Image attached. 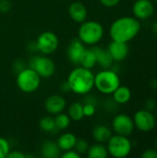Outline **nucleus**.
<instances>
[{"label": "nucleus", "instance_id": "39", "mask_svg": "<svg viewBox=\"0 0 157 158\" xmlns=\"http://www.w3.org/2000/svg\"><path fill=\"white\" fill-rule=\"evenodd\" d=\"M155 3H156V4H157V0H155Z\"/></svg>", "mask_w": 157, "mask_h": 158}, {"label": "nucleus", "instance_id": "15", "mask_svg": "<svg viewBox=\"0 0 157 158\" xmlns=\"http://www.w3.org/2000/svg\"><path fill=\"white\" fill-rule=\"evenodd\" d=\"M68 15L71 19L77 23H81L86 20L88 12L86 6L81 2H73L68 7Z\"/></svg>", "mask_w": 157, "mask_h": 158}, {"label": "nucleus", "instance_id": "27", "mask_svg": "<svg viewBox=\"0 0 157 158\" xmlns=\"http://www.w3.org/2000/svg\"><path fill=\"white\" fill-rule=\"evenodd\" d=\"M9 152H10V145L8 142L5 138L0 137V158H6Z\"/></svg>", "mask_w": 157, "mask_h": 158}, {"label": "nucleus", "instance_id": "14", "mask_svg": "<svg viewBox=\"0 0 157 158\" xmlns=\"http://www.w3.org/2000/svg\"><path fill=\"white\" fill-rule=\"evenodd\" d=\"M107 50L114 61H122L128 56L130 48L128 43L112 41L109 44Z\"/></svg>", "mask_w": 157, "mask_h": 158}, {"label": "nucleus", "instance_id": "34", "mask_svg": "<svg viewBox=\"0 0 157 158\" xmlns=\"http://www.w3.org/2000/svg\"><path fill=\"white\" fill-rule=\"evenodd\" d=\"M145 106H146V109H147V110L152 111V109H154V108L155 107V103L154 100L148 99V100L146 101V103H145Z\"/></svg>", "mask_w": 157, "mask_h": 158}, {"label": "nucleus", "instance_id": "7", "mask_svg": "<svg viewBox=\"0 0 157 158\" xmlns=\"http://www.w3.org/2000/svg\"><path fill=\"white\" fill-rule=\"evenodd\" d=\"M30 68L34 69L41 78L48 79L52 77L56 71L54 61L43 56H35L30 59Z\"/></svg>", "mask_w": 157, "mask_h": 158}, {"label": "nucleus", "instance_id": "24", "mask_svg": "<svg viewBox=\"0 0 157 158\" xmlns=\"http://www.w3.org/2000/svg\"><path fill=\"white\" fill-rule=\"evenodd\" d=\"M55 123H56V127L57 130H65L67 129L69 125H70V118L68 117V114H64V113H59L56 114L55 117Z\"/></svg>", "mask_w": 157, "mask_h": 158}, {"label": "nucleus", "instance_id": "32", "mask_svg": "<svg viewBox=\"0 0 157 158\" xmlns=\"http://www.w3.org/2000/svg\"><path fill=\"white\" fill-rule=\"evenodd\" d=\"M10 7H11V5L8 0H1L0 1V11L1 12L6 13L10 10Z\"/></svg>", "mask_w": 157, "mask_h": 158}, {"label": "nucleus", "instance_id": "25", "mask_svg": "<svg viewBox=\"0 0 157 158\" xmlns=\"http://www.w3.org/2000/svg\"><path fill=\"white\" fill-rule=\"evenodd\" d=\"M39 127L41 131L44 132H53L55 130H56L55 119L51 117H43L41 118L39 122Z\"/></svg>", "mask_w": 157, "mask_h": 158}, {"label": "nucleus", "instance_id": "6", "mask_svg": "<svg viewBox=\"0 0 157 158\" xmlns=\"http://www.w3.org/2000/svg\"><path fill=\"white\" fill-rule=\"evenodd\" d=\"M108 155L115 158L127 157L132 149V144L128 136L123 135H112L107 142Z\"/></svg>", "mask_w": 157, "mask_h": 158}, {"label": "nucleus", "instance_id": "29", "mask_svg": "<svg viewBox=\"0 0 157 158\" xmlns=\"http://www.w3.org/2000/svg\"><path fill=\"white\" fill-rule=\"evenodd\" d=\"M142 157L143 158H157V150L156 149H147L145 151H143V153L142 154Z\"/></svg>", "mask_w": 157, "mask_h": 158}, {"label": "nucleus", "instance_id": "9", "mask_svg": "<svg viewBox=\"0 0 157 158\" xmlns=\"http://www.w3.org/2000/svg\"><path fill=\"white\" fill-rule=\"evenodd\" d=\"M59 44L58 37L52 31H43L36 40V50L43 55L54 53Z\"/></svg>", "mask_w": 157, "mask_h": 158}, {"label": "nucleus", "instance_id": "8", "mask_svg": "<svg viewBox=\"0 0 157 158\" xmlns=\"http://www.w3.org/2000/svg\"><path fill=\"white\" fill-rule=\"evenodd\" d=\"M133 122L136 129L143 132L152 131L156 125V118L152 111L147 109H141L133 116Z\"/></svg>", "mask_w": 157, "mask_h": 158}, {"label": "nucleus", "instance_id": "12", "mask_svg": "<svg viewBox=\"0 0 157 158\" xmlns=\"http://www.w3.org/2000/svg\"><path fill=\"white\" fill-rule=\"evenodd\" d=\"M67 101L66 99L58 94H53L46 98L44 102V108L45 110L51 114L56 116V114H59L63 112V110L66 108Z\"/></svg>", "mask_w": 157, "mask_h": 158}, {"label": "nucleus", "instance_id": "3", "mask_svg": "<svg viewBox=\"0 0 157 158\" xmlns=\"http://www.w3.org/2000/svg\"><path fill=\"white\" fill-rule=\"evenodd\" d=\"M105 33L103 25L95 20H88L81 23L78 31V38L87 45L98 44Z\"/></svg>", "mask_w": 157, "mask_h": 158}, {"label": "nucleus", "instance_id": "38", "mask_svg": "<svg viewBox=\"0 0 157 158\" xmlns=\"http://www.w3.org/2000/svg\"><path fill=\"white\" fill-rule=\"evenodd\" d=\"M155 118H156V120H157V108H156V112H155Z\"/></svg>", "mask_w": 157, "mask_h": 158}, {"label": "nucleus", "instance_id": "19", "mask_svg": "<svg viewBox=\"0 0 157 158\" xmlns=\"http://www.w3.org/2000/svg\"><path fill=\"white\" fill-rule=\"evenodd\" d=\"M42 156L44 158H58L61 155V149L56 143L53 141H46L42 146Z\"/></svg>", "mask_w": 157, "mask_h": 158}, {"label": "nucleus", "instance_id": "28", "mask_svg": "<svg viewBox=\"0 0 157 158\" xmlns=\"http://www.w3.org/2000/svg\"><path fill=\"white\" fill-rule=\"evenodd\" d=\"M82 109H83L84 117H87V118L93 117L95 114V111H96L94 105L92 104V103H87V104L83 105L82 106Z\"/></svg>", "mask_w": 157, "mask_h": 158}, {"label": "nucleus", "instance_id": "23", "mask_svg": "<svg viewBox=\"0 0 157 158\" xmlns=\"http://www.w3.org/2000/svg\"><path fill=\"white\" fill-rule=\"evenodd\" d=\"M68 115L73 121H80L84 118L82 105L81 103H73L68 107Z\"/></svg>", "mask_w": 157, "mask_h": 158}, {"label": "nucleus", "instance_id": "5", "mask_svg": "<svg viewBox=\"0 0 157 158\" xmlns=\"http://www.w3.org/2000/svg\"><path fill=\"white\" fill-rule=\"evenodd\" d=\"M16 82L21 92L31 94L35 92L39 88L41 77L31 68H24L23 69L19 71Z\"/></svg>", "mask_w": 157, "mask_h": 158}, {"label": "nucleus", "instance_id": "2", "mask_svg": "<svg viewBox=\"0 0 157 158\" xmlns=\"http://www.w3.org/2000/svg\"><path fill=\"white\" fill-rule=\"evenodd\" d=\"M67 83L74 94H87L94 87V74L89 69L78 67L69 73Z\"/></svg>", "mask_w": 157, "mask_h": 158}, {"label": "nucleus", "instance_id": "20", "mask_svg": "<svg viewBox=\"0 0 157 158\" xmlns=\"http://www.w3.org/2000/svg\"><path fill=\"white\" fill-rule=\"evenodd\" d=\"M112 94H113L114 101L119 105H125L128 102H130V100L131 99L130 89L127 86H124V85L123 86L119 85Z\"/></svg>", "mask_w": 157, "mask_h": 158}, {"label": "nucleus", "instance_id": "30", "mask_svg": "<svg viewBox=\"0 0 157 158\" xmlns=\"http://www.w3.org/2000/svg\"><path fill=\"white\" fill-rule=\"evenodd\" d=\"M60 156L62 158H80L81 155L79 153H77L74 149H71V150L65 151V153L63 155H61Z\"/></svg>", "mask_w": 157, "mask_h": 158}, {"label": "nucleus", "instance_id": "13", "mask_svg": "<svg viewBox=\"0 0 157 158\" xmlns=\"http://www.w3.org/2000/svg\"><path fill=\"white\" fill-rule=\"evenodd\" d=\"M84 50H85L84 44L79 38L72 39L67 49V55L69 61L72 64L79 65Z\"/></svg>", "mask_w": 157, "mask_h": 158}, {"label": "nucleus", "instance_id": "36", "mask_svg": "<svg viewBox=\"0 0 157 158\" xmlns=\"http://www.w3.org/2000/svg\"><path fill=\"white\" fill-rule=\"evenodd\" d=\"M151 87L154 88V89H157V80H154L151 82Z\"/></svg>", "mask_w": 157, "mask_h": 158}, {"label": "nucleus", "instance_id": "18", "mask_svg": "<svg viewBox=\"0 0 157 158\" xmlns=\"http://www.w3.org/2000/svg\"><path fill=\"white\" fill-rule=\"evenodd\" d=\"M112 136V131L105 125H98L93 130V138L96 143H105Z\"/></svg>", "mask_w": 157, "mask_h": 158}, {"label": "nucleus", "instance_id": "11", "mask_svg": "<svg viewBox=\"0 0 157 158\" xmlns=\"http://www.w3.org/2000/svg\"><path fill=\"white\" fill-rule=\"evenodd\" d=\"M132 12L136 19L144 20L151 18L155 12V6L151 0H136L132 6Z\"/></svg>", "mask_w": 157, "mask_h": 158}, {"label": "nucleus", "instance_id": "4", "mask_svg": "<svg viewBox=\"0 0 157 158\" xmlns=\"http://www.w3.org/2000/svg\"><path fill=\"white\" fill-rule=\"evenodd\" d=\"M119 85V76L110 69L101 70L94 75V87L104 94H112Z\"/></svg>", "mask_w": 157, "mask_h": 158}, {"label": "nucleus", "instance_id": "31", "mask_svg": "<svg viewBox=\"0 0 157 158\" xmlns=\"http://www.w3.org/2000/svg\"><path fill=\"white\" fill-rule=\"evenodd\" d=\"M99 1L105 7H114L118 6L120 2V0H99Z\"/></svg>", "mask_w": 157, "mask_h": 158}, {"label": "nucleus", "instance_id": "33", "mask_svg": "<svg viewBox=\"0 0 157 158\" xmlns=\"http://www.w3.org/2000/svg\"><path fill=\"white\" fill-rule=\"evenodd\" d=\"M8 158H25L26 156L21 153V152H19V151H13V152H9L7 156Z\"/></svg>", "mask_w": 157, "mask_h": 158}, {"label": "nucleus", "instance_id": "35", "mask_svg": "<svg viewBox=\"0 0 157 158\" xmlns=\"http://www.w3.org/2000/svg\"><path fill=\"white\" fill-rule=\"evenodd\" d=\"M152 31H153V32H154L155 35H157V19L153 22V25H152Z\"/></svg>", "mask_w": 157, "mask_h": 158}, {"label": "nucleus", "instance_id": "37", "mask_svg": "<svg viewBox=\"0 0 157 158\" xmlns=\"http://www.w3.org/2000/svg\"><path fill=\"white\" fill-rule=\"evenodd\" d=\"M155 149L157 150V139L155 140Z\"/></svg>", "mask_w": 157, "mask_h": 158}, {"label": "nucleus", "instance_id": "16", "mask_svg": "<svg viewBox=\"0 0 157 158\" xmlns=\"http://www.w3.org/2000/svg\"><path fill=\"white\" fill-rule=\"evenodd\" d=\"M95 55H96V59H97V64L103 68L104 69H110L114 60L111 56V55L109 54L108 50H105L99 46H94L93 47Z\"/></svg>", "mask_w": 157, "mask_h": 158}, {"label": "nucleus", "instance_id": "17", "mask_svg": "<svg viewBox=\"0 0 157 158\" xmlns=\"http://www.w3.org/2000/svg\"><path fill=\"white\" fill-rule=\"evenodd\" d=\"M77 140H78V138L76 137L75 134H73L71 132H66V133L61 134L58 137L56 143L59 146V148L61 149V151L65 152L68 150L74 149Z\"/></svg>", "mask_w": 157, "mask_h": 158}, {"label": "nucleus", "instance_id": "21", "mask_svg": "<svg viewBox=\"0 0 157 158\" xmlns=\"http://www.w3.org/2000/svg\"><path fill=\"white\" fill-rule=\"evenodd\" d=\"M96 64H97V59H96V55H95L93 48H89V49L85 48L79 65H81V67H83L85 69H91Z\"/></svg>", "mask_w": 157, "mask_h": 158}, {"label": "nucleus", "instance_id": "1", "mask_svg": "<svg viewBox=\"0 0 157 158\" xmlns=\"http://www.w3.org/2000/svg\"><path fill=\"white\" fill-rule=\"evenodd\" d=\"M141 27L140 20L135 17H120L111 24L109 35L112 41L129 43L139 34Z\"/></svg>", "mask_w": 157, "mask_h": 158}, {"label": "nucleus", "instance_id": "26", "mask_svg": "<svg viewBox=\"0 0 157 158\" xmlns=\"http://www.w3.org/2000/svg\"><path fill=\"white\" fill-rule=\"evenodd\" d=\"M88 148H89V143L84 139H78L77 143L75 144V147H74L75 151L77 153H79L80 155L86 154L88 151Z\"/></svg>", "mask_w": 157, "mask_h": 158}, {"label": "nucleus", "instance_id": "10", "mask_svg": "<svg viewBox=\"0 0 157 158\" xmlns=\"http://www.w3.org/2000/svg\"><path fill=\"white\" fill-rule=\"evenodd\" d=\"M112 129L116 134L130 136L135 129L133 118L127 114H118L113 118Z\"/></svg>", "mask_w": 157, "mask_h": 158}, {"label": "nucleus", "instance_id": "22", "mask_svg": "<svg viewBox=\"0 0 157 158\" xmlns=\"http://www.w3.org/2000/svg\"><path fill=\"white\" fill-rule=\"evenodd\" d=\"M86 154L89 158H106L109 156L106 146L99 143L89 146Z\"/></svg>", "mask_w": 157, "mask_h": 158}]
</instances>
